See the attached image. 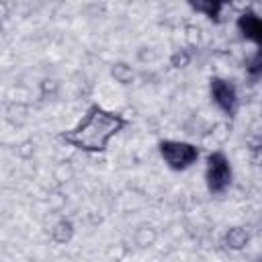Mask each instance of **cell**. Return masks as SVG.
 <instances>
[{"instance_id":"obj_1","label":"cell","mask_w":262,"mask_h":262,"mask_svg":"<svg viewBox=\"0 0 262 262\" xmlns=\"http://www.w3.org/2000/svg\"><path fill=\"white\" fill-rule=\"evenodd\" d=\"M125 123L127 121L121 115L92 106L82 117V121L63 135V139L84 151H104L108 141L125 127Z\"/></svg>"},{"instance_id":"obj_2","label":"cell","mask_w":262,"mask_h":262,"mask_svg":"<svg viewBox=\"0 0 262 262\" xmlns=\"http://www.w3.org/2000/svg\"><path fill=\"white\" fill-rule=\"evenodd\" d=\"M160 156L172 170H184L190 164L196 162L199 149L192 143L186 141H176V139H166L160 143Z\"/></svg>"},{"instance_id":"obj_3","label":"cell","mask_w":262,"mask_h":262,"mask_svg":"<svg viewBox=\"0 0 262 262\" xmlns=\"http://www.w3.org/2000/svg\"><path fill=\"white\" fill-rule=\"evenodd\" d=\"M207 186L211 192H223L229 182H231V168H229V162L223 154L215 151L207 158Z\"/></svg>"},{"instance_id":"obj_4","label":"cell","mask_w":262,"mask_h":262,"mask_svg":"<svg viewBox=\"0 0 262 262\" xmlns=\"http://www.w3.org/2000/svg\"><path fill=\"white\" fill-rule=\"evenodd\" d=\"M211 96L215 100V104L225 111V113H233L235 104H237V92L233 88L231 82L221 80V78H213L211 80Z\"/></svg>"},{"instance_id":"obj_5","label":"cell","mask_w":262,"mask_h":262,"mask_svg":"<svg viewBox=\"0 0 262 262\" xmlns=\"http://www.w3.org/2000/svg\"><path fill=\"white\" fill-rule=\"evenodd\" d=\"M237 29L239 33L254 41V43H260L262 45V16L260 14H254V12H244L239 14L237 18Z\"/></svg>"},{"instance_id":"obj_6","label":"cell","mask_w":262,"mask_h":262,"mask_svg":"<svg viewBox=\"0 0 262 262\" xmlns=\"http://www.w3.org/2000/svg\"><path fill=\"white\" fill-rule=\"evenodd\" d=\"M248 242H250V233H248V229H244V227H231V229L225 233V246H227L229 250L239 252V250H244V248L248 246Z\"/></svg>"},{"instance_id":"obj_7","label":"cell","mask_w":262,"mask_h":262,"mask_svg":"<svg viewBox=\"0 0 262 262\" xmlns=\"http://www.w3.org/2000/svg\"><path fill=\"white\" fill-rule=\"evenodd\" d=\"M72 235H74V225L70 221H66V219L57 221L53 225V229H51V239L55 244H68L72 239Z\"/></svg>"},{"instance_id":"obj_8","label":"cell","mask_w":262,"mask_h":262,"mask_svg":"<svg viewBox=\"0 0 262 262\" xmlns=\"http://www.w3.org/2000/svg\"><path fill=\"white\" fill-rule=\"evenodd\" d=\"M111 74H113V78L119 84H131L133 82V70L127 63H115L113 70H111Z\"/></svg>"},{"instance_id":"obj_9","label":"cell","mask_w":262,"mask_h":262,"mask_svg":"<svg viewBox=\"0 0 262 262\" xmlns=\"http://www.w3.org/2000/svg\"><path fill=\"white\" fill-rule=\"evenodd\" d=\"M194 10H199V12H203V14H207V16H211V18H217L219 16V10L223 8V4H219V2H192L190 4Z\"/></svg>"},{"instance_id":"obj_10","label":"cell","mask_w":262,"mask_h":262,"mask_svg":"<svg viewBox=\"0 0 262 262\" xmlns=\"http://www.w3.org/2000/svg\"><path fill=\"white\" fill-rule=\"evenodd\" d=\"M135 239H137L139 246H149L156 239V231L151 227H139L137 233H135Z\"/></svg>"},{"instance_id":"obj_11","label":"cell","mask_w":262,"mask_h":262,"mask_svg":"<svg viewBox=\"0 0 262 262\" xmlns=\"http://www.w3.org/2000/svg\"><path fill=\"white\" fill-rule=\"evenodd\" d=\"M188 61H190V53L184 51V49H180L172 55V66L174 68H184V66H188Z\"/></svg>"},{"instance_id":"obj_12","label":"cell","mask_w":262,"mask_h":262,"mask_svg":"<svg viewBox=\"0 0 262 262\" xmlns=\"http://www.w3.org/2000/svg\"><path fill=\"white\" fill-rule=\"evenodd\" d=\"M260 82H262V76H260Z\"/></svg>"}]
</instances>
